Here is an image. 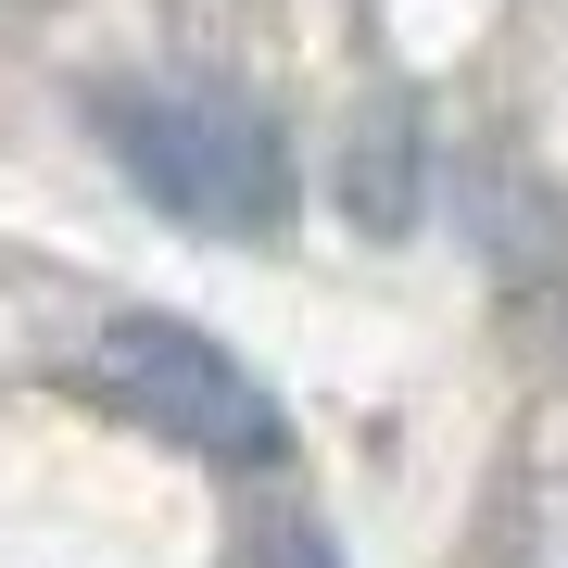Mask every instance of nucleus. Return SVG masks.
<instances>
[{"label": "nucleus", "instance_id": "f257e3e1", "mask_svg": "<svg viewBox=\"0 0 568 568\" xmlns=\"http://www.w3.org/2000/svg\"><path fill=\"white\" fill-rule=\"evenodd\" d=\"M114 164L140 178V203H164L178 227L215 241H265L291 215V140L227 89H114L102 102Z\"/></svg>", "mask_w": 568, "mask_h": 568}, {"label": "nucleus", "instance_id": "f03ea898", "mask_svg": "<svg viewBox=\"0 0 568 568\" xmlns=\"http://www.w3.org/2000/svg\"><path fill=\"white\" fill-rule=\"evenodd\" d=\"M102 392L140 429H164V443H190V455H215V467H265L291 443L278 429V405H265V379L241 354H215L203 328H178V316H114L102 328Z\"/></svg>", "mask_w": 568, "mask_h": 568}, {"label": "nucleus", "instance_id": "7ed1b4c3", "mask_svg": "<svg viewBox=\"0 0 568 568\" xmlns=\"http://www.w3.org/2000/svg\"><path fill=\"white\" fill-rule=\"evenodd\" d=\"M417 190H429L417 114H405V102H379V114L354 126V152H342V203H354L366 241H405V227H417Z\"/></svg>", "mask_w": 568, "mask_h": 568}, {"label": "nucleus", "instance_id": "20e7f679", "mask_svg": "<svg viewBox=\"0 0 568 568\" xmlns=\"http://www.w3.org/2000/svg\"><path fill=\"white\" fill-rule=\"evenodd\" d=\"M265 568H328V544H304V530L278 518V530H265Z\"/></svg>", "mask_w": 568, "mask_h": 568}]
</instances>
